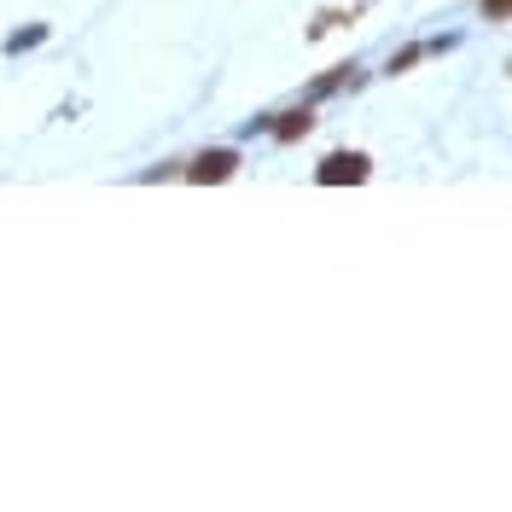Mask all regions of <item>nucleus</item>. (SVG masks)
<instances>
[{"instance_id":"obj_5","label":"nucleus","mask_w":512,"mask_h":512,"mask_svg":"<svg viewBox=\"0 0 512 512\" xmlns=\"http://www.w3.org/2000/svg\"><path fill=\"white\" fill-rule=\"evenodd\" d=\"M507 70H512V59H507Z\"/></svg>"},{"instance_id":"obj_2","label":"nucleus","mask_w":512,"mask_h":512,"mask_svg":"<svg viewBox=\"0 0 512 512\" xmlns=\"http://www.w3.org/2000/svg\"><path fill=\"white\" fill-rule=\"evenodd\" d=\"M181 175H187L192 187H222V181H233V175H239V152H233V146H216V152L192 158Z\"/></svg>"},{"instance_id":"obj_3","label":"nucleus","mask_w":512,"mask_h":512,"mask_svg":"<svg viewBox=\"0 0 512 512\" xmlns=\"http://www.w3.org/2000/svg\"><path fill=\"white\" fill-rule=\"evenodd\" d=\"M309 128H315V111H309V105H303V111H286V117H280V123H274V140H303V134H309Z\"/></svg>"},{"instance_id":"obj_1","label":"nucleus","mask_w":512,"mask_h":512,"mask_svg":"<svg viewBox=\"0 0 512 512\" xmlns=\"http://www.w3.org/2000/svg\"><path fill=\"white\" fill-rule=\"evenodd\" d=\"M367 175H373V158H367V152H332V158L315 169L320 187H361Z\"/></svg>"},{"instance_id":"obj_4","label":"nucleus","mask_w":512,"mask_h":512,"mask_svg":"<svg viewBox=\"0 0 512 512\" xmlns=\"http://www.w3.org/2000/svg\"><path fill=\"white\" fill-rule=\"evenodd\" d=\"M483 18H489V24H507V18H512V0H483Z\"/></svg>"}]
</instances>
